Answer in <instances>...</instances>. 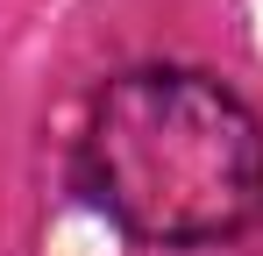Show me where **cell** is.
Wrapping results in <instances>:
<instances>
[{"mask_svg":"<svg viewBox=\"0 0 263 256\" xmlns=\"http://www.w3.org/2000/svg\"><path fill=\"white\" fill-rule=\"evenodd\" d=\"M86 192L142 242H220L263 213V128L206 71H128L92 100Z\"/></svg>","mask_w":263,"mask_h":256,"instance_id":"6da1fadb","label":"cell"}]
</instances>
